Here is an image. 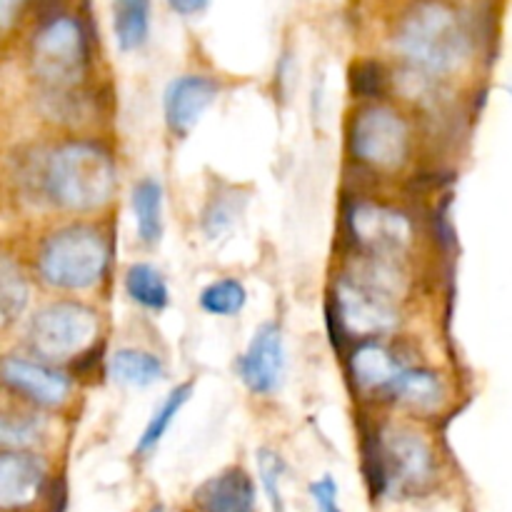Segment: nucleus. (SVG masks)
I'll list each match as a JSON object with an SVG mask.
<instances>
[{
    "label": "nucleus",
    "mask_w": 512,
    "mask_h": 512,
    "mask_svg": "<svg viewBox=\"0 0 512 512\" xmlns=\"http://www.w3.org/2000/svg\"><path fill=\"white\" fill-rule=\"evenodd\" d=\"M395 48L418 73L445 78L468 58L470 35L450 5L428 0L405 15L395 33Z\"/></svg>",
    "instance_id": "1"
},
{
    "label": "nucleus",
    "mask_w": 512,
    "mask_h": 512,
    "mask_svg": "<svg viewBox=\"0 0 512 512\" xmlns=\"http://www.w3.org/2000/svg\"><path fill=\"white\" fill-rule=\"evenodd\" d=\"M115 188L113 160L93 143H65L45 165V190L68 210H93L108 203Z\"/></svg>",
    "instance_id": "2"
},
{
    "label": "nucleus",
    "mask_w": 512,
    "mask_h": 512,
    "mask_svg": "<svg viewBox=\"0 0 512 512\" xmlns=\"http://www.w3.org/2000/svg\"><path fill=\"white\" fill-rule=\"evenodd\" d=\"M365 473L373 493H420L433 480L435 463L423 435L408 428H388L375 448L365 450Z\"/></svg>",
    "instance_id": "3"
},
{
    "label": "nucleus",
    "mask_w": 512,
    "mask_h": 512,
    "mask_svg": "<svg viewBox=\"0 0 512 512\" xmlns=\"http://www.w3.org/2000/svg\"><path fill=\"white\" fill-rule=\"evenodd\" d=\"M108 265V245L103 235L85 225H73L50 235L38 255L40 278L53 288H93Z\"/></svg>",
    "instance_id": "4"
},
{
    "label": "nucleus",
    "mask_w": 512,
    "mask_h": 512,
    "mask_svg": "<svg viewBox=\"0 0 512 512\" xmlns=\"http://www.w3.org/2000/svg\"><path fill=\"white\" fill-rule=\"evenodd\" d=\"M30 65L50 88L65 90L78 85L88 65L83 23L70 15L43 20L30 40Z\"/></svg>",
    "instance_id": "5"
},
{
    "label": "nucleus",
    "mask_w": 512,
    "mask_h": 512,
    "mask_svg": "<svg viewBox=\"0 0 512 512\" xmlns=\"http://www.w3.org/2000/svg\"><path fill=\"white\" fill-rule=\"evenodd\" d=\"M98 335V315L80 303H53L30 323V343L50 360H68L83 353Z\"/></svg>",
    "instance_id": "6"
},
{
    "label": "nucleus",
    "mask_w": 512,
    "mask_h": 512,
    "mask_svg": "<svg viewBox=\"0 0 512 512\" xmlns=\"http://www.w3.org/2000/svg\"><path fill=\"white\" fill-rule=\"evenodd\" d=\"M408 125L395 110L370 105L360 110L350 128V148L363 163L378 170H395L408 158Z\"/></svg>",
    "instance_id": "7"
},
{
    "label": "nucleus",
    "mask_w": 512,
    "mask_h": 512,
    "mask_svg": "<svg viewBox=\"0 0 512 512\" xmlns=\"http://www.w3.org/2000/svg\"><path fill=\"white\" fill-rule=\"evenodd\" d=\"M338 313L345 330L365 340L388 333L398 323L388 283L370 280V275L345 278L338 285Z\"/></svg>",
    "instance_id": "8"
},
{
    "label": "nucleus",
    "mask_w": 512,
    "mask_h": 512,
    "mask_svg": "<svg viewBox=\"0 0 512 512\" xmlns=\"http://www.w3.org/2000/svg\"><path fill=\"white\" fill-rule=\"evenodd\" d=\"M348 223L353 238L375 253V258L403 253L413 240V225L403 213L373 203L355 205L348 215Z\"/></svg>",
    "instance_id": "9"
},
{
    "label": "nucleus",
    "mask_w": 512,
    "mask_h": 512,
    "mask_svg": "<svg viewBox=\"0 0 512 512\" xmlns=\"http://www.w3.org/2000/svg\"><path fill=\"white\" fill-rule=\"evenodd\" d=\"M238 370L243 383L253 393L270 395L278 390L285 370L283 330L275 323H265L255 330L248 350L240 355Z\"/></svg>",
    "instance_id": "10"
},
{
    "label": "nucleus",
    "mask_w": 512,
    "mask_h": 512,
    "mask_svg": "<svg viewBox=\"0 0 512 512\" xmlns=\"http://www.w3.org/2000/svg\"><path fill=\"white\" fill-rule=\"evenodd\" d=\"M218 98V83L208 75H180L168 85L163 98L165 123L175 135H188L205 110Z\"/></svg>",
    "instance_id": "11"
},
{
    "label": "nucleus",
    "mask_w": 512,
    "mask_h": 512,
    "mask_svg": "<svg viewBox=\"0 0 512 512\" xmlns=\"http://www.w3.org/2000/svg\"><path fill=\"white\" fill-rule=\"evenodd\" d=\"M3 378L15 393L25 395L35 405L53 408L60 405L70 393V383L60 370L48 368V365L30 363L23 358H5Z\"/></svg>",
    "instance_id": "12"
},
{
    "label": "nucleus",
    "mask_w": 512,
    "mask_h": 512,
    "mask_svg": "<svg viewBox=\"0 0 512 512\" xmlns=\"http://www.w3.org/2000/svg\"><path fill=\"white\" fill-rule=\"evenodd\" d=\"M45 468L38 458L25 453H5L0 460V505L5 512L25 510L40 498Z\"/></svg>",
    "instance_id": "13"
},
{
    "label": "nucleus",
    "mask_w": 512,
    "mask_h": 512,
    "mask_svg": "<svg viewBox=\"0 0 512 512\" xmlns=\"http://www.w3.org/2000/svg\"><path fill=\"white\" fill-rule=\"evenodd\" d=\"M193 505L198 512H253L255 485L243 468H228L195 490Z\"/></svg>",
    "instance_id": "14"
},
{
    "label": "nucleus",
    "mask_w": 512,
    "mask_h": 512,
    "mask_svg": "<svg viewBox=\"0 0 512 512\" xmlns=\"http://www.w3.org/2000/svg\"><path fill=\"white\" fill-rule=\"evenodd\" d=\"M403 370L405 368L393 358V353L375 340H365L363 345H358V350L350 358V373H353L355 383L365 390H385L388 393L390 385L398 380Z\"/></svg>",
    "instance_id": "15"
},
{
    "label": "nucleus",
    "mask_w": 512,
    "mask_h": 512,
    "mask_svg": "<svg viewBox=\"0 0 512 512\" xmlns=\"http://www.w3.org/2000/svg\"><path fill=\"white\" fill-rule=\"evenodd\" d=\"M113 33L125 53L145 45L150 35V0H113Z\"/></svg>",
    "instance_id": "16"
},
{
    "label": "nucleus",
    "mask_w": 512,
    "mask_h": 512,
    "mask_svg": "<svg viewBox=\"0 0 512 512\" xmlns=\"http://www.w3.org/2000/svg\"><path fill=\"white\" fill-rule=\"evenodd\" d=\"M133 213L138 238L155 245L163 235V188L155 180H140L133 188Z\"/></svg>",
    "instance_id": "17"
},
{
    "label": "nucleus",
    "mask_w": 512,
    "mask_h": 512,
    "mask_svg": "<svg viewBox=\"0 0 512 512\" xmlns=\"http://www.w3.org/2000/svg\"><path fill=\"white\" fill-rule=\"evenodd\" d=\"M110 375L123 385L148 388V385H155L158 380L165 378V368L155 355L128 348L113 355V360H110Z\"/></svg>",
    "instance_id": "18"
},
{
    "label": "nucleus",
    "mask_w": 512,
    "mask_h": 512,
    "mask_svg": "<svg viewBox=\"0 0 512 512\" xmlns=\"http://www.w3.org/2000/svg\"><path fill=\"white\" fill-rule=\"evenodd\" d=\"M395 400L405 405H413L418 410L435 408L440 403V380L438 375L430 373V370H418V368H405L403 373L398 375L393 385L388 390Z\"/></svg>",
    "instance_id": "19"
},
{
    "label": "nucleus",
    "mask_w": 512,
    "mask_h": 512,
    "mask_svg": "<svg viewBox=\"0 0 512 512\" xmlns=\"http://www.w3.org/2000/svg\"><path fill=\"white\" fill-rule=\"evenodd\" d=\"M190 395H193V383H183V385H178V388L170 390L168 398L158 405V410H155L153 418H150L148 428H145L143 435H140L138 445H135V453L148 455L158 448V443L165 438L168 428L173 425L175 415L183 410V405L188 403Z\"/></svg>",
    "instance_id": "20"
},
{
    "label": "nucleus",
    "mask_w": 512,
    "mask_h": 512,
    "mask_svg": "<svg viewBox=\"0 0 512 512\" xmlns=\"http://www.w3.org/2000/svg\"><path fill=\"white\" fill-rule=\"evenodd\" d=\"M125 290L138 305L148 310H163L170 303V290L163 275L148 263L130 265L125 273Z\"/></svg>",
    "instance_id": "21"
},
{
    "label": "nucleus",
    "mask_w": 512,
    "mask_h": 512,
    "mask_svg": "<svg viewBox=\"0 0 512 512\" xmlns=\"http://www.w3.org/2000/svg\"><path fill=\"white\" fill-rule=\"evenodd\" d=\"M245 303H248V290L235 278L215 280L200 293V308L210 315H220V318L240 313Z\"/></svg>",
    "instance_id": "22"
},
{
    "label": "nucleus",
    "mask_w": 512,
    "mask_h": 512,
    "mask_svg": "<svg viewBox=\"0 0 512 512\" xmlns=\"http://www.w3.org/2000/svg\"><path fill=\"white\" fill-rule=\"evenodd\" d=\"M28 305V285L23 273L15 268L10 260H3L0 268V310H3L5 323H13Z\"/></svg>",
    "instance_id": "23"
},
{
    "label": "nucleus",
    "mask_w": 512,
    "mask_h": 512,
    "mask_svg": "<svg viewBox=\"0 0 512 512\" xmlns=\"http://www.w3.org/2000/svg\"><path fill=\"white\" fill-rule=\"evenodd\" d=\"M388 70L378 60H358L350 68V88L358 98H380L388 88Z\"/></svg>",
    "instance_id": "24"
},
{
    "label": "nucleus",
    "mask_w": 512,
    "mask_h": 512,
    "mask_svg": "<svg viewBox=\"0 0 512 512\" xmlns=\"http://www.w3.org/2000/svg\"><path fill=\"white\" fill-rule=\"evenodd\" d=\"M258 470L260 483H263L270 505H273L275 512H283V495H280V478H283L285 473L283 458L268 448L258 450Z\"/></svg>",
    "instance_id": "25"
},
{
    "label": "nucleus",
    "mask_w": 512,
    "mask_h": 512,
    "mask_svg": "<svg viewBox=\"0 0 512 512\" xmlns=\"http://www.w3.org/2000/svg\"><path fill=\"white\" fill-rule=\"evenodd\" d=\"M35 435H38V423H35L33 418L3 420V440L8 445H18V448H23V445L33 443Z\"/></svg>",
    "instance_id": "26"
},
{
    "label": "nucleus",
    "mask_w": 512,
    "mask_h": 512,
    "mask_svg": "<svg viewBox=\"0 0 512 512\" xmlns=\"http://www.w3.org/2000/svg\"><path fill=\"white\" fill-rule=\"evenodd\" d=\"M310 495H313L318 512H343L338 508V485H335V480L330 475L315 480L310 485Z\"/></svg>",
    "instance_id": "27"
},
{
    "label": "nucleus",
    "mask_w": 512,
    "mask_h": 512,
    "mask_svg": "<svg viewBox=\"0 0 512 512\" xmlns=\"http://www.w3.org/2000/svg\"><path fill=\"white\" fill-rule=\"evenodd\" d=\"M168 5L173 8V13L183 15V18H190V15L203 13L210 5V0H168Z\"/></svg>",
    "instance_id": "28"
},
{
    "label": "nucleus",
    "mask_w": 512,
    "mask_h": 512,
    "mask_svg": "<svg viewBox=\"0 0 512 512\" xmlns=\"http://www.w3.org/2000/svg\"><path fill=\"white\" fill-rule=\"evenodd\" d=\"M23 3H28V0H3V23H5V28H8L10 20H13V10L20 8Z\"/></svg>",
    "instance_id": "29"
},
{
    "label": "nucleus",
    "mask_w": 512,
    "mask_h": 512,
    "mask_svg": "<svg viewBox=\"0 0 512 512\" xmlns=\"http://www.w3.org/2000/svg\"><path fill=\"white\" fill-rule=\"evenodd\" d=\"M150 512H165V508H163V505H153V508H150Z\"/></svg>",
    "instance_id": "30"
}]
</instances>
